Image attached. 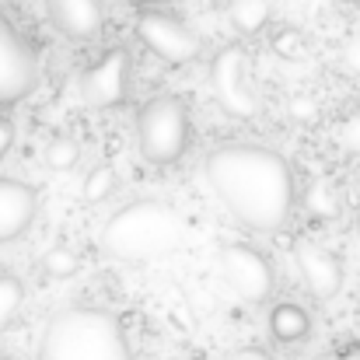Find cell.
<instances>
[{
    "label": "cell",
    "instance_id": "obj_1",
    "mask_svg": "<svg viewBox=\"0 0 360 360\" xmlns=\"http://www.w3.org/2000/svg\"><path fill=\"white\" fill-rule=\"evenodd\" d=\"M207 182L224 210L252 231L276 235L294 214V168L262 143H224L207 158Z\"/></svg>",
    "mask_w": 360,
    "mask_h": 360
},
{
    "label": "cell",
    "instance_id": "obj_2",
    "mask_svg": "<svg viewBox=\"0 0 360 360\" xmlns=\"http://www.w3.org/2000/svg\"><path fill=\"white\" fill-rule=\"evenodd\" d=\"M186 238V217L165 200H133L102 228V252L116 262H147L168 255Z\"/></svg>",
    "mask_w": 360,
    "mask_h": 360
},
{
    "label": "cell",
    "instance_id": "obj_3",
    "mask_svg": "<svg viewBox=\"0 0 360 360\" xmlns=\"http://www.w3.org/2000/svg\"><path fill=\"white\" fill-rule=\"evenodd\" d=\"M39 360H133V350L112 311L70 304L49 319Z\"/></svg>",
    "mask_w": 360,
    "mask_h": 360
},
{
    "label": "cell",
    "instance_id": "obj_4",
    "mask_svg": "<svg viewBox=\"0 0 360 360\" xmlns=\"http://www.w3.org/2000/svg\"><path fill=\"white\" fill-rule=\"evenodd\" d=\"M189 112L179 98L161 95L136 112V147L150 165H175L189 150Z\"/></svg>",
    "mask_w": 360,
    "mask_h": 360
},
{
    "label": "cell",
    "instance_id": "obj_5",
    "mask_svg": "<svg viewBox=\"0 0 360 360\" xmlns=\"http://www.w3.org/2000/svg\"><path fill=\"white\" fill-rule=\"evenodd\" d=\"M39 84V53L0 11V109L25 102Z\"/></svg>",
    "mask_w": 360,
    "mask_h": 360
},
{
    "label": "cell",
    "instance_id": "obj_6",
    "mask_svg": "<svg viewBox=\"0 0 360 360\" xmlns=\"http://www.w3.org/2000/svg\"><path fill=\"white\" fill-rule=\"evenodd\" d=\"M136 39L158 56L165 60L168 67H186L200 56V39L193 35V28L165 11H154V7H143L136 14Z\"/></svg>",
    "mask_w": 360,
    "mask_h": 360
},
{
    "label": "cell",
    "instance_id": "obj_7",
    "mask_svg": "<svg viewBox=\"0 0 360 360\" xmlns=\"http://www.w3.org/2000/svg\"><path fill=\"white\" fill-rule=\"evenodd\" d=\"M221 269H224V280L231 283V290L238 294L241 301H248V304L269 301V294H273V266H269V259L259 248H252L245 241L224 245L221 248Z\"/></svg>",
    "mask_w": 360,
    "mask_h": 360
},
{
    "label": "cell",
    "instance_id": "obj_8",
    "mask_svg": "<svg viewBox=\"0 0 360 360\" xmlns=\"http://www.w3.org/2000/svg\"><path fill=\"white\" fill-rule=\"evenodd\" d=\"M245 49L241 46H224L214 63H210V88L221 102L224 112L238 116V120H252L259 112V98L248 91V81H245Z\"/></svg>",
    "mask_w": 360,
    "mask_h": 360
},
{
    "label": "cell",
    "instance_id": "obj_9",
    "mask_svg": "<svg viewBox=\"0 0 360 360\" xmlns=\"http://www.w3.org/2000/svg\"><path fill=\"white\" fill-rule=\"evenodd\" d=\"M129 74H133V60L129 53L116 46V49H105L102 60L84 74L81 81V91H84V102L98 105V109H116L126 102L129 95Z\"/></svg>",
    "mask_w": 360,
    "mask_h": 360
},
{
    "label": "cell",
    "instance_id": "obj_10",
    "mask_svg": "<svg viewBox=\"0 0 360 360\" xmlns=\"http://www.w3.org/2000/svg\"><path fill=\"white\" fill-rule=\"evenodd\" d=\"M294 262H297V273H301L304 287L315 297L329 301L333 294H340V287H343V266H340V259L326 245H319V241H311V238L294 241Z\"/></svg>",
    "mask_w": 360,
    "mask_h": 360
},
{
    "label": "cell",
    "instance_id": "obj_11",
    "mask_svg": "<svg viewBox=\"0 0 360 360\" xmlns=\"http://www.w3.org/2000/svg\"><path fill=\"white\" fill-rule=\"evenodd\" d=\"M39 214V193L21 179H0V245L21 238Z\"/></svg>",
    "mask_w": 360,
    "mask_h": 360
},
{
    "label": "cell",
    "instance_id": "obj_12",
    "mask_svg": "<svg viewBox=\"0 0 360 360\" xmlns=\"http://www.w3.org/2000/svg\"><path fill=\"white\" fill-rule=\"evenodd\" d=\"M49 21L77 42H91L105 28V7L102 0H46Z\"/></svg>",
    "mask_w": 360,
    "mask_h": 360
},
{
    "label": "cell",
    "instance_id": "obj_13",
    "mask_svg": "<svg viewBox=\"0 0 360 360\" xmlns=\"http://www.w3.org/2000/svg\"><path fill=\"white\" fill-rule=\"evenodd\" d=\"M269 333H273L276 343H301L311 333V319H308V311L301 304L283 301V304H276L269 311Z\"/></svg>",
    "mask_w": 360,
    "mask_h": 360
},
{
    "label": "cell",
    "instance_id": "obj_14",
    "mask_svg": "<svg viewBox=\"0 0 360 360\" xmlns=\"http://www.w3.org/2000/svg\"><path fill=\"white\" fill-rule=\"evenodd\" d=\"M228 18H231L235 32L252 35V32L269 25V0H231L228 4Z\"/></svg>",
    "mask_w": 360,
    "mask_h": 360
},
{
    "label": "cell",
    "instance_id": "obj_15",
    "mask_svg": "<svg viewBox=\"0 0 360 360\" xmlns=\"http://www.w3.org/2000/svg\"><path fill=\"white\" fill-rule=\"evenodd\" d=\"M42 269H46L49 276H56V280H67V276H74V273L81 269V259H77L74 248L56 245V248H49V252L42 255Z\"/></svg>",
    "mask_w": 360,
    "mask_h": 360
},
{
    "label": "cell",
    "instance_id": "obj_16",
    "mask_svg": "<svg viewBox=\"0 0 360 360\" xmlns=\"http://www.w3.org/2000/svg\"><path fill=\"white\" fill-rule=\"evenodd\" d=\"M25 301V283L14 273H0V326H7Z\"/></svg>",
    "mask_w": 360,
    "mask_h": 360
},
{
    "label": "cell",
    "instance_id": "obj_17",
    "mask_svg": "<svg viewBox=\"0 0 360 360\" xmlns=\"http://www.w3.org/2000/svg\"><path fill=\"white\" fill-rule=\"evenodd\" d=\"M77 158H81V147H77L70 136H53V140L46 143V165H49L53 172H67V168H74Z\"/></svg>",
    "mask_w": 360,
    "mask_h": 360
},
{
    "label": "cell",
    "instance_id": "obj_18",
    "mask_svg": "<svg viewBox=\"0 0 360 360\" xmlns=\"http://www.w3.org/2000/svg\"><path fill=\"white\" fill-rule=\"evenodd\" d=\"M84 200L88 203H102V200H109L112 193H116V172L109 168V165H98V168H91V175L84 179Z\"/></svg>",
    "mask_w": 360,
    "mask_h": 360
},
{
    "label": "cell",
    "instance_id": "obj_19",
    "mask_svg": "<svg viewBox=\"0 0 360 360\" xmlns=\"http://www.w3.org/2000/svg\"><path fill=\"white\" fill-rule=\"evenodd\" d=\"M308 210H311V217H322V221L336 217V214H340L336 193H333L329 186H311V193H308Z\"/></svg>",
    "mask_w": 360,
    "mask_h": 360
},
{
    "label": "cell",
    "instance_id": "obj_20",
    "mask_svg": "<svg viewBox=\"0 0 360 360\" xmlns=\"http://www.w3.org/2000/svg\"><path fill=\"white\" fill-rule=\"evenodd\" d=\"M273 49H276L280 56H297V53H301V35H297L294 28H283V32H276Z\"/></svg>",
    "mask_w": 360,
    "mask_h": 360
},
{
    "label": "cell",
    "instance_id": "obj_21",
    "mask_svg": "<svg viewBox=\"0 0 360 360\" xmlns=\"http://www.w3.org/2000/svg\"><path fill=\"white\" fill-rule=\"evenodd\" d=\"M340 140H343L350 150H357V154H360V116H354V120L340 129Z\"/></svg>",
    "mask_w": 360,
    "mask_h": 360
},
{
    "label": "cell",
    "instance_id": "obj_22",
    "mask_svg": "<svg viewBox=\"0 0 360 360\" xmlns=\"http://www.w3.org/2000/svg\"><path fill=\"white\" fill-rule=\"evenodd\" d=\"M224 360H273L266 350H259V347H241V350H231Z\"/></svg>",
    "mask_w": 360,
    "mask_h": 360
},
{
    "label": "cell",
    "instance_id": "obj_23",
    "mask_svg": "<svg viewBox=\"0 0 360 360\" xmlns=\"http://www.w3.org/2000/svg\"><path fill=\"white\" fill-rule=\"evenodd\" d=\"M315 102H304V98H297V102H290V116L294 120H315Z\"/></svg>",
    "mask_w": 360,
    "mask_h": 360
},
{
    "label": "cell",
    "instance_id": "obj_24",
    "mask_svg": "<svg viewBox=\"0 0 360 360\" xmlns=\"http://www.w3.org/2000/svg\"><path fill=\"white\" fill-rule=\"evenodd\" d=\"M11 143H14V126H11V120L0 116V161H4V154L11 150Z\"/></svg>",
    "mask_w": 360,
    "mask_h": 360
},
{
    "label": "cell",
    "instance_id": "obj_25",
    "mask_svg": "<svg viewBox=\"0 0 360 360\" xmlns=\"http://www.w3.org/2000/svg\"><path fill=\"white\" fill-rule=\"evenodd\" d=\"M329 360H360L357 350H350V354H336V357H329Z\"/></svg>",
    "mask_w": 360,
    "mask_h": 360
},
{
    "label": "cell",
    "instance_id": "obj_26",
    "mask_svg": "<svg viewBox=\"0 0 360 360\" xmlns=\"http://www.w3.org/2000/svg\"><path fill=\"white\" fill-rule=\"evenodd\" d=\"M140 4H150L154 7V4H175V0H140Z\"/></svg>",
    "mask_w": 360,
    "mask_h": 360
},
{
    "label": "cell",
    "instance_id": "obj_27",
    "mask_svg": "<svg viewBox=\"0 0 360 360\" xmlns=\"http://www.w3.org/2000/svg\"><path fill=\"white\" fill-rule=\"evenodd\" d=\"M357 235H360V214H357Z\"/></svg>",
    "mask_w": 360,
    "mask_h": 360
},
{
    "label": "cell",
    "instance_id": "obj_28",
    "mask_svg": "<svg viewBox=\"0 0 360 360\" xmlns=\"http://www.w3.org/2000/svg\"><path fill=\"white\" fill-rule=\"evenodd\" d=\"M172 360H186V357H172Z\"/></svg>",
    "mask_w": 360,
    "mask_h": 360
}]
</instances>
